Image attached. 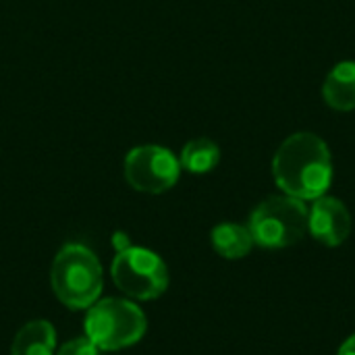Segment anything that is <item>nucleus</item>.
<instances>
[{"mask_svg":"<svg viewBox=\"0 0 355 355\" xmlns=\"http://www.w3.org/2000/svg\"><path fill=\"white\" fill-rule=\"evenodd\" d=\"M56 331L48 320H31L15 335L10 355H54Z\"/></svg>","mask_w":355,"mask_h":355,"instance_id":"9","label":"nucleus"},{"mask_svg":"<svg viewBox=\"0 0 355 355\" xmlns=\"http://www.w3.org/2000/svg\"><path fill=\"white\" fill-rule=\"evenodd\" d=\"M110 277L125 297L137 302L156 300L168 289V268L164 260L156 252L137 245L116 252L110 264Z\"/></svg>","mask_w":355,"mask_h":355,"instance_id":"5","label":"nucleus"},{"mask_svg":"<svg viewBox=\"0 0 355 355\" xmlns=\"http://www.w3.org/2000/svg\"><path fill=\"white\" fill-rule=\"evenodd\" d=\"M148 320L131 300L106 297L87 308L85 337L100 352H119L141 341Z\"/></svg>","mask_w":355,"mask_h":355,"instance_id":"3","label":"nucleus"},{"mask_svg":"<svg viewBox=\"0 0 355 355\" xmlns=\"http://www.w3.org/2000/svg\"><path fill=\"white\" fill-rule=\"evenodd\" d=\"M218 162H220V148L212 139H206V137L187 141L179 156L181 168L196 173V175L210 173Z\"/></svg>","mask_w":355,"mask_h":355,"instance_id":"11","label":"nucleus"},{"mask_svg":"<svg viewBox=\"0 0 355 355\" xmlns=\"http://www.w3.org/2000/svg\"><path fill=\"white\" fill-rule=\"evenodd\" d=\"M310 210L304 200L291 196H270L260 202L250 216V233L254 243L266 250H283L295 245L308 233Z\"/></svg>","mask_w":355,"mask_h":355,"instance_id":"4","label":"nucleus"},{"mask_svg":"<svg viewBox=\"0 0 355 355\" xmlns=\"http://www.w3.org/2000/svg\"><path fill=\"white\" fill-rule=\"evenodd\" d=\"M272 175L285 196L318 200L333 183V158L327 141L310 131L289 135L272 158Z\"/></svg>","mask_w":355,"mask_h":355,"instance_id":"1","label":"nucleus"},{"mask_svg":"<svg viewBox=\"0 0 355 355\" xmlns=\"http://www.w3.org/2000/svg\"><path fill=\"white\" fill-rule=\"evenodd\" d=\"M308 231L322 245L337 248L352 233V214L341 200L331 196H320L318 200H314L310 208Z\"/></svg>","mask_w":355,"mask_h":355,"instance_id":"7","label":"nucleus"},{"mask_svg":"<svg viewBox=\"0 0 355 355\" xmlns=\"http://www.w3.org/2000/svg\"><path fill=\"white\" fill-rule=\"evenodd\" d=\"M324 102L339 110L349 112L355 108V60H341L331 69L322 83Z\"/></svg>","mask_w":355,"mask_h":355,"instance_id":"8","label":"nucleus"},{"mask_svg":"<svg viewBox=\"0 0 355 355\" xmlns=\"http://www.w3.org/2000/svg\"><path fill=\"white\" fill-rule=\"evenodd\" d=\"M50 285L54 295L71 310H87L102 293V266L83 243H67L52 262Z\"/></svg>","mask_w":355,"mask_h":355,"instance_id":"2","label":"nucleus"},{"mask_svg":"<svg viewBox=\"0 0 355 355\" xmlns=\"http://www.w3.org/2000/svg\"><path fill=\"white\" fill-rule=\"evenodd\" d=\"M212 248L216 250L218 256L227 260H241L245 258L254 243V237L250 233V227L237 225V223H220L212 229Z\"/></svg>","mask_w":355,"mask_h":355,"instance_id":"10","label":"nucleus"},{"mask_svg":"<svg viewBox=\"0 0 355 355\" xmlns=\"http://www.w3.org/2000/svg\"><path fill=\"white\" fill-rule=\"evenodd\" d=\"M112 245H114V250H116V252H121V250L129 248L131 243H129V239H127L123 233H116V235L112 237Z\"/></svg>","mask_w":355,"mask_h":355,"instance_id":"13","label":"nucleus"},{"mask_svg":"<svg viewBox=\"0 0 355 355\" xmlns=\"http://www.w3.org/2000/svg\"><path fill=\"white\" fill-rule=\"evenodd\" d=\"M181 175L179 158L162 146H137L125 158V179L141 193H164Z\"/></svg>","mask_w":355,"mask_h":355,"instance_id":"6","label":"nucleus"},{"mask_svg":"<svg viewBox=\"0 0 355 355\" xmlns=\"http://www.w3.org/2000/svg\"><path fill=\"white\" fill-rule=\"evenodd\" d=\"M98 352L100 349L87 337H77V339L64 343L58 349V355H98Z\"/></svg>","mask_w":355,"mask_h":355,"instance_id":"12","label":"nucleus"},{"mask_svg":"<svg viewBox=\"0 0 355 355\" xmlns=\"http://www.w3.org/2000/svg\"><path fill=\"white\" fill-rule=\"evenodd\" d=\"M337 355H355V335H352V337L341 345V349H339V354Z\"/></svg>","mask_w":355,"mask_h":355,"instance_id":"14","label":"nucleus"}]
</instances>
